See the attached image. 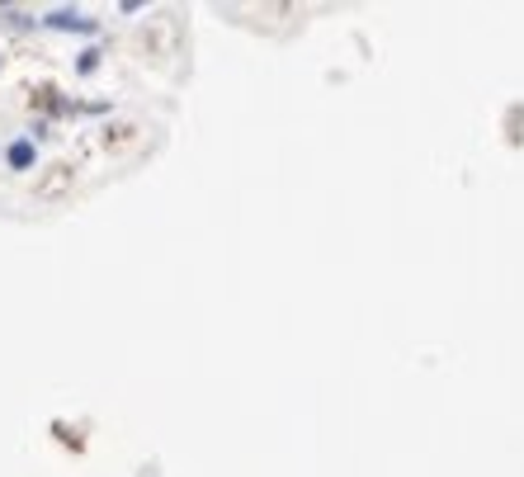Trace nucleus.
Listing matches in <instances>:
<instances>
[{
  "label": "nucleus",
  "mask_w": 524,
  "mask_h": 477,
  "mask_svg": "<svg viewBox=\"0 0 524 477\" xmlns=\"http://www.w3.org/2000/svg\"><path fill=\"white\" fill-rule=\"evenodd\" d=\"M95 66H100V48H90V52H80V62H76V72L80 76H90Z\"/></svg>",
  "instance_id": "3"
},
{
  "label": "nucleus",
  "mask_w": 524,
  "mask_h": 477,
  "mask_svg": "<svg viewBox=\"0 0 524 477\" xmlns=\"http://www.w3.org/2000/svg\"><path fill=\"white\" fill-rule=\"evenodd\" d=\"M43 24L48 29H62V34H95V19L80 15V10H48Z\"/></svg>",
  "instance_id": "1"
},
{
  "label": "nucleus",
  "mask_w": 524,
  "mask_h": 477,
  "mask_svg": "<svg viewBox=\"0 0 524 477\" xmlns=\"http://www.w3.org/2000/svg\"><path fill=\"white\" fill-rule=\"evenodd\" d=\"M5 161H10L15 170H29L34 161H38V152H34V142H29V138H15V142L5 147Z\"/></svg>",
  "instance_id": "2"
}]
</instances>
